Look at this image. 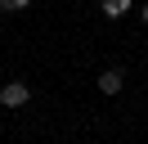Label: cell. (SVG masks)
Returning <instances> with one entry per match:
<instances>
[{"label": "cell", "instance_id": "1", "mask_svg": "<svg viewBox=\"0 0 148 144\" xmlns=\"http://www.w3.org/2000/svg\"><path fill=\"white\" fill-rule=\"evenodd\" d=\"M32 104V86L27 81H5V86H0V108H9V113H18V108H27Z\"/></svg>", "mask_w": 148, "mask_h": 144}, {"label": "cell", "instance_id": "2", "mask_svg": "<svg viewBox=\"0 0 148 144\" xmlns=\"http://www.w3.org/2000/svg\"><path fill=\"white\" fill-rule=\"evenodd\" d=\"M121 86H126V72L121 68H103L99 72V90L103 95H121Z\"/></svg>", "mask_w": 148, "mask_h": 144}, {"label": "cell", "instance_id": "3", "mask_svg": "<svg viewBox=\"0 0 148 144\" xmlns=\"http://www.w3.org/2000/svg\"><path fill=\"white\" fill-rule=\"evenodd\" d=\"M99 9H103V18H126L135 9V0H99Z\"/></svg>", "mask_w": 148, "mask_h": 144}, {"label": "cell", "instance_id": "4", "mask_svg": "<svg viewBox=\"0 0 148 144\" xmlns=\"http://www.w3.org/2000/svg\"><path fill=\"white\" fill-rule=\"evenodd\" d=\"M32 0H0V9H14V14H18V9H27Z\"/></svg>", "mask_w": 148, "mask_h": 144}, {"label": "cell", "instance_id": "5", "mask_svg": "<svg viewBox=\"0 0 148 144\" xmlns=\"http://www.w3.org/2000/svg\"><path fill=\"white\" fill-rule=\"evenodd\" d=\"M139 18H144V27H148V5H144V9H139Z\"/></svg>", "mask_w": 148, "mask_h": 144}]
</instances>
